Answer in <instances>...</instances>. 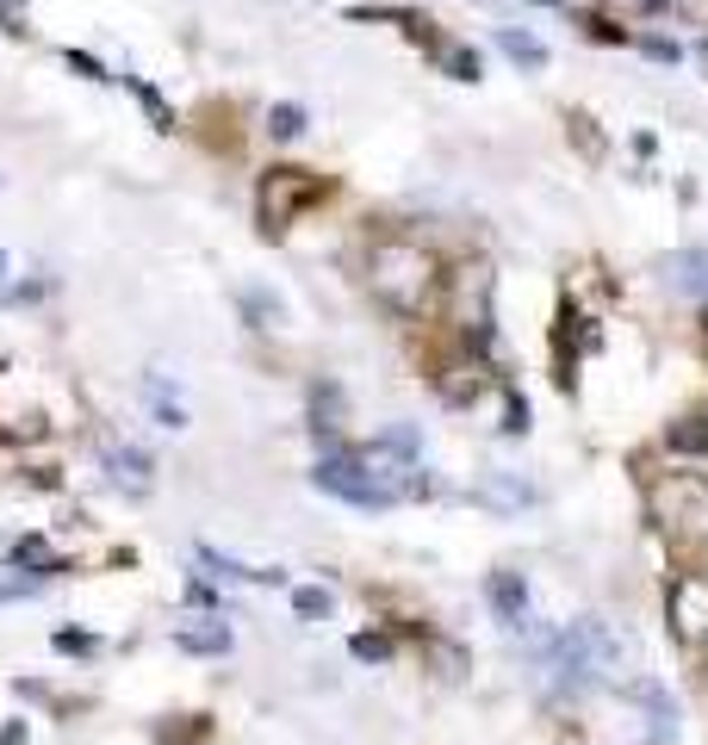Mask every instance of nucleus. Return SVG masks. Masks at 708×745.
Here are the masks:
<instances>
[{"label":"nucleus","instance_id":"39448f33","mask_svg":"<svg viewBox=\"0 0 708 745\" xmlns=\"http://www.w3.org/2000/svg\"><path fill=\"white\" fill-rule=\"evenodd\" d=\"M485 596H491V609H498L503 628H522V621H529V584H522V572H491Z\"/></svg>","mask_w":708,"mask_h":745},{"label":"nucleus","instance_id":"7ed1b4c3","mask_svg":"<svg viewBox=\"0 0 708 745\" xmlns=\"http://www.w3.org/2000/svg\"><path fill=\"white\" fill-rule=\"evenodd\" d=\"M429 255H422V248H380V255H373V292H380V299H392V305H417L422 299V287H429Z\"/></svg>","mask_w":708,"mask_h":745},{"label":"nucleus","instance_id":"ddd939ff","mask_svg":"<svg viewBox=\"0 0 708 745\" xmlns=\"http://www.w3.org/2000/svg\"><path fill=\"white\" fill-rule=\"evenodd\" d=\"M703 268H708V255H671V287H684V292H703Z\"/></svg>","mask_w":708,"mask_h":745},{"label":"nucleus","instance_id":"a211bd4d","mask_svg":"<svg viewBox=\"0 0 708 745\" xmlns=\"http://www.w3.org/2000/svg\"><path fill=\"white\" fill-rule=\"evenodd\" d=\"M268 131H274V137H299V131H305V113H299V106H274V113H268Z\"/></svg>","mask_w":708,"mask_h":745},{"label":"nucleus","instance_id":"20e7f679","mask_svg":"<svg viewBox=\"0 0 708 745\" xmlns=\"http://www.w3.org/2000/svg\"><path fill=\"white\" fill-rule=\"evenodd\" d=\"M671 628L684 640H703L708 633V578H677L671 584Z\"/></svg>","mask_w":708,"mask_h":745},{"label":"nucleus","instance_id":"6ab92c4d","mask_svg":"<svg viewBox=\"0 0 708 745\" xmlns=\"http://www.w3.org/2000/svg\"><path fill=\"white\" fill-rule=\"evenodd\" d=\"M498 429H503V435H522V429H529V404L510 398V404H503V422H498Z\"/></svg>","mask_w":708,"mask_h":745},{"label":"nucleus","instance_id":"f8f14e48","mask_svg":"<svg viewBox=\"0 0 708 745\" xmlns=\"http://www.w3.org/2000/svg\"><path fill=\"white\" fill-rule=\"evenodd\" d=\"M498 44H503V50H510L517 62H529V69H547V44H541L535 32H510V25H503Z\"/></svg>","mask_w":708,"mask_h":745},{"label":"nucleus","instance_id":"4468645a","mask_svg":"<svg viewBox=\"0 0 708 745\" xmlns=\"http://www.w3.org/2000/svg\"><path fill=\"white\" fill-rule=\"evenodd\" d=\"M671 447L677 454H708V422H671Z\"/></svg>","mask_w":708,"mask_h":745},{"label":"nucleus","instance_id":"423d86ee","mask_svg":"<svg viewBox=\"0 0 708 745\" xmlns=\"http://www.w3.org/2000/svg\"><path fill=\"white\" fill-rule=\"evenodd\" d=\"M634 696L647 702V740L652 745H671L677 740V702H671L659 684H634Z\"/></svg>","mask_w":708,"mask_h":745},{"label":"nucleus","instance_id":"b1692460","mask_svg":"<svg viewBox=\"0 0 708 745\" xmlns=\"http://www.w3.org/2000/svg\"><path fill=\"white\" fill-rule=\"evenodd\" d=\"M25 740V721H13V726H0V745H20Z\"/></svg>","mask_w":708,"mask_h":745},{"label":"nucleus","instance_id":"f3484780","mask_svg":"<svg viewBox=\"0 0 708 745\" xmlns=\"http://www.w3.org/2000/svg\"><path fill=\"white\" fill-rule=\"evenodd\" d=\"M348 647H355V659H361V665H385V659H392V647H385L380 633H355Z\"/></svg>","mask_w":708,"mask_h":745},{"label":"nucleus","instance_id":"dca6fc26","mask_svg":"<svg viewBox=\"0 0 708 745\" xmlns=\"http://www.w3.org/2000/svg\"><path fill=\"white\" fill-rule=\"evenodd\" d=\"M292 609L305 615V621H317V615H329V591H317V584H305V591H292Z\"/></svg>","mask_w":708,"mask_h":745},{"label":"nucleus","instance_id":"2eb2a0df","mask_svg":"<svg viewBox=\"0 0 708 745\" xmlns=\"http://www.w3.org/2000/svg\"><path fill=\"white\" fill-rule=\"evenodd\" d=\"M13 566H38V572H57V559H50V547H44L38 535H32V540H20V547H13Z\"/></svg>","mask_w":708,"mask_h":745},{"label":"nucleus","instance_id":"aec40b11","mask_svg":"<svg viewBox=\"0 0 708 745\" xmlns=\"http://www.w3.org/2000/svg\"><path fill=\"white\" fill-rule=\"evenodd\" d=\"M448 69H454L460 81H479V57H473V50H454V57H448Z\"/></svg>","mask_w":708,"mask_h":745},{"label":"nucleus","instance_id":"393cba45","mask_svg":"<svg viewBox=\"0 0 708 745\" xmlns=\"http://www.w3.org/2000/svg\"><path fill=\"white\" fill-rule=\"evenodd\" d=\"M0 273H7V255H0Z\"/></svg>","mask_w":708,"mask_h":745},{"label":"nucleus","instance_id":"f03ea898","mask_svg":"<svg viewBox=\"0 0 708 745\" xmlns=\"http://www.w3.org/2000/svg\"><path fill=\"white\" fill-rule=\"evenodd\" d=\"M311 485H317V491H329V497H343V503H355V510H392V503H398V497L373 478L367 454H348V447H329V454L317 459Z\"/></svg>","mask_w":708,"mask_h":745},{"label":"nucleus","instance_id":"412c9836","mask_svg":"<svg viewBox=\"0 0 708 745\" xmlns=\"http://www.w3.org/2000/svg\"><path fill=\"white\" fill-rule=\"evenodd\" d=\"M57 647H62V652H94V633H76V628H62V633H57Z\"/></svg>","mask_w":708,"mask_h":745},{"label":"nucleus","instance_id":"0eeeda50","mask_svg":"<svg viewBox=\"0 0 708 745\" xmlns=\"http://www.w3.org/2000/svg\"><path fill=\"white\" fill-rule=\"evenodd\" d=\"M485 503V510H498V516H517L522 503H535V491H529V485H522L517 473H498V478H485L479 491H473Z\"/></svg>","mask_w":708,"mask_h":745},{"label":"nucleus","instance_id":"1a4fd4ad","mask_svg":"<svg viewBox=\"0 0 708 745\" xmlns=\"http://www.w3.org/2000/svg\"><path fill=\"white\" fill-rule=\"evenodd\" d=\"M174 647L199 652V659H224V652H230V628H224V621H193V628H174Z\"/></svg>","mask_w":708,"mask_h":745},{"label":"nucleus","instance_id":"6e6552de","mask_svg":"<svg viewBox=\"0 0 708 745\" xmlns=\"http://www.w3.org/2000/svg\"><path fill=\"white\" fill-rule=\"evenodd\" d=\"M106 473H113V485H125V491H150L155 485L150 454H137V447H113V454H106Z\"/></svg>","mask_w":708,"mask_h":745},{"label":"nucleus","instance_id":"5701e85b","mask_svg":"<svg viewBox=\"0 0 708 745\" xmlns=\"http://www.w3.org/2000/svg\"><path fill=\"white\" fill-rule=\"evenodd\" d=\"M38 591V578H20V584H0V603H13V596H32Z\"/></svg>","mask_w":708,"mask_h":745},{"label":"nucleus","instance_id":"4be33fe9","mask_svg":"<svg viewBox=\"0 0 708 745\" xmlns=\"http://www.w3.org/2000/svg\"><path fill=\"white\" fill-rule=\"evenodd\" d=\"M69 69H76V75H88V81H106V75H100V62L94 57H76V50H69Z\"/></svg>","mask_w":708,"mask_h":745},{"label":"nucleus","instance_id":"f257e3e1","mask_svg":"<svg viewBox=\"0 0 708 745\" xmlns=\"http://www.w3.org/2000/svg\"><path fill=\"white\" fill-rule=\"evenodd\" d=\"M615 659H622V640H615L603 621H572V628L547 647L554 689H591V684H603V677L615 671Z\"/></svg>","mask_w":708,"mask_h":745},{"label":"nucleus","instance_id":"9b49d317","mask_svg":"<svg viewBox=\"0 0 708 745\" xmlns=\"http://www.w3.org/2000/svg\"><path fill=\"white\" fill-rule=\"evenodd\" d=\"M311 193H317V181H299V168H280L274 174V187H268V224L274 218H287V211L299 206V199H311Z\"/></svg>","mask_w":708,"mask_h":745},{"label":"nucleus","instance_id":"9d476101","mask_svg":"<svg viewBox=\"0 0 708 745\" xmlns=\"http://www.w3.org/2000/svg\"><path fill=\"white\" fill-rule=\"evenodd\" d=\"M199 559H206L218 578H243V584H287V572H280V566H243V559L218 554V547H199Z\"/></svg>","mask_w":708,"mask_h":745}]
</instances>
